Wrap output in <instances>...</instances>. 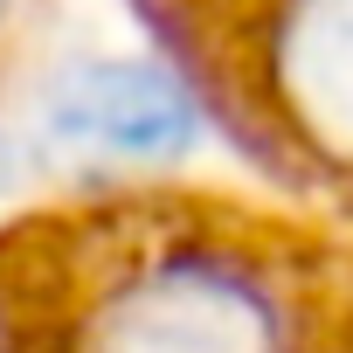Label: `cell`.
<instances>
[{"mask_svg": "<svg viewBox=\"0 0 353 353\" xmlns=\"http://www.w3.org/2000/svg\"><path fill=\"white\" fill-rule=\"evenodd\" d=\"M42 125L83 159H166L194 139V104L152 63H83L49 90Z\"/></svg>", "mask_w": 353, "mask_h": 353, "instance_id": "cell-2", "label": "cell"}, {"mask_svg": "<svg viewBox=\"0 0 353 353\" xmlns=\"http://www.w3.org/2000/svg\"><path fill=\"white\" fill-rule=\"evenodd\" d=\"M270 70L305 139L353 159V0H284Z\"/></svg>", "mask_w": 353, "mask_h": 353, "instance_id": "cell-3", "label": "cell"}, {"mask_svg": "<svg viewBox=\"0 0 353 353\" xmlns=\"http://www.w3.org/2000/svg\"><path fill=\"white\" fill-rule=\"evenodd\" d=\"M90 353H291V319L243 256L173 250L104 298Z\"/></svg>", "mask_w": 353, "mask_h": 353, "instance_id": "cell-1", "label": "cell"}, {"mask_svg": "<svg viewBox=\"0 0 353 353\" xmlns=\"http://www.w3.org/2000/svg\"><path fill=\"white\" fill-rule=\"evenodd\" d=\"M0 8H8V0H0Z\"/></svg>", "mask_w": 353, "mask_h": 353, "instance_id": "cell-4", "label": "cell"}]
</instances>
